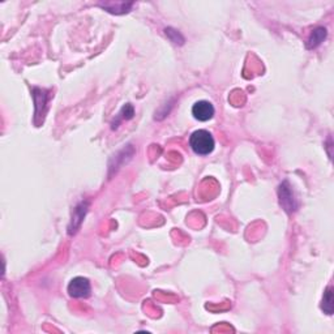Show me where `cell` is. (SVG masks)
Here are the masks:
<instances>
[{
  "instance_id": "cell-1",
  "label": "cell",
  "mask_w": 334,
  "mask_h": 334,
  "mask_svg": "<svg viewBox=\"0 0 334 334\" xmlns=\"http://www.w3.org/2000/svg\"><path fill=\"white\" fill-rule=\"evenodd\" d=\"M191 149L199 155H208L214 150L216 141L209 131L205 129H199L191 134L190 137Z\"/></svg>"
},
{
  "instance_id": "cell-2",
  "label": "cell",
  "mask_w": 334,
  "mask_h": 334,
  "mask_svg": "<svg viewBox=\"0 0 334 334\" xmlns=\"http://www.w3.org/2000/svg\"><path fill=\"white\" fill-rule=\"evenodd\" d=\"M92 292V286L88 278L84 277H76L68 285V294L72 298H88Z\"/></svg>"
},
{
  "instance_id": "cell-3",
  "label": "cell",
  "mask_w": 334,
  "mask_h": 334,
  "mask_svg": "<svg viewBox=\"0 0 334 334\" xmlns=\"http://www.w3.org/2000/svg\"><path fill=\"white\" fill-rule=\"evenodd\" d=\"M214 106L209 101H197L192 106V115L199 121H208L214 116Z\"/></svg>"
},
{
  "instance_id": "cell-4",
  "label": "cell",
  "mask_w": 334,
  "mask_h": 334,
  "mask_svg": "<svg viewBox=\"0 0 334 334\" xmlns=\"http://www.w3.org/2000/svg\"><path fill=\"white\" fill-rule=\"evenodd\" d=\"M279 203L287 213H292L296 209V203H295L292 190L288 182H283L279 186Z\"/></svg>"
},
{
  "instance_id": "cell-5",
  "label": "cell",
  "mask_w": 334,
  "mask_h": 334,
  "mask_svg": "<svg viewBox=\"0 0 334 334\" xmlns=\"http://www.w3.org/2000/svg\"><path fill=\"white\" fill-rule=\"evenodd\" d=\"M98 6L112 15H123L129 12V10L133 7V3H124V2H115L114 3L111 2V3H99Z\"/></svg>"
},
{
  "instance_id": "cell-6",
  "label": "cell",
  "mask_w": 334,
  "mask_h": 334,
  "mask_svg": "<svg viewBox=\"0 0 334 334\" xmlns=\"http://www.w3.org/2000/svg\"><path fill=\"white\" fill-rule=\"evenodd\" d=\"M326 36H327V32L325 28H322V27L316 28V29H314L311 33L309 38H308L307 49L313 50V49H316V47H318L321 43L324 42L325 38H326Z\"/></svg>"
},
{
  "instance_id": "cell-7",
  "label": "cell",
  "mask_w": 334,
  "mask_h": 334,
  "mask_svg": "<svg viewBox=\"0 0 334 334\" xmlns=\"http://www.w3.org/2000/svg\"><path fill=\"white\" fill-rule=\"evenodd\" d=\"M333 288L327 287L324 292V296H322V304H321V309L324 311V313L326 314H333Z\"/></svg>"
},
{
  "instance_id": "cell-8",
  "label": "cell",
  "mask_w": 334,
  "mask_h": 334,
  "mask_svg": "<svg viewBox=\"0 0 334 334\" xmlns=\"http://www.w3.org/2000/svg\"><path fill=\"white\" fill-rule=\"evenodd\" d=\"M133 115H134L133 106H132L131 103H127V105L121 107L120 112H119L118 116H116V121H114V123H112V128L118 127L119 121L129 120V119H132V118H133Z\"/></svg>"
},
{
  "instance_id": "cell-9",
  "label": "cell",
  "mask_w": 334,
  "mask_h": 334,
  "mask_svg": "<svg viewBox=\"0 0 334 334\" xmlns=\"http://www.w3.org/2000/svg\"><path fill=\"white\" fill-rule=\"evenodd\" d=\"M86 208H88V204L81 203L79 207L75 209V217H73V222H72L75 231H76V229L80 226V223H81L82 218H84V216H85ZM75 231H73V233H75Z\"/></svg>"
},
{
  "instance_id": "cell-10",
  "label": "cell",
  "mask_w": 334,
  "mask_h": 334,
  "mask_svg": "<svg viewBox=\"0 0 334 334\" xmlns=\"http://www.w3.org/2000/svg\"><path fill=\"white\" fill-rule=\"evenodd\" d=\"M164 33H166V36L169 37L171 40V42H174L175 45H183L184 43V38L183 36H181V33H178L177 30H174L173 28H167V29H164Z\"/></svg>"
}]
</instances>
